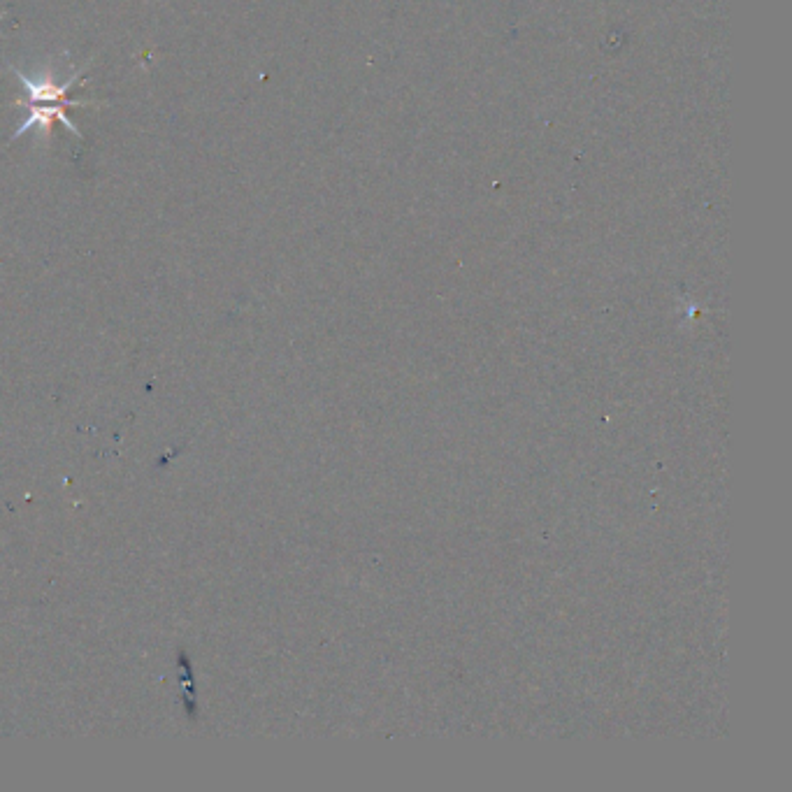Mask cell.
<instances>
[{
    "mask_svg": "<svg viewBox=\"0 0 792 792\" xmlns=\"http://www.w3.org/2000/svg\"><path fill=\"white\" fill-rule=\"evenodd\" d=\"M63 107H66V105H61V103H54L52 107H47L45 103H42V105H28V117L17 126V131L12 133L10 142L21 138V135H26L35 126L42 128V135H45V140H47L49 135H52V128H54L56 121L68 128L72 138L82 140V133H79V128L68 119V114H66V110H63Z\"/></svg>",
    "mask_w": 792,
    "mask_h": 792,
    "instance_id": "obj_2",
    "label": "cell"
},
{
    "mask_svg": "<svg viewBox=\"0 0 792 792\" xmlns=\"http://www.w3.org/2000/svg\"><path fill=\"white\" fill-rule=\"evenodd\" d=\"M10 70L17 75L19 84L24 86L26 93H28V105H42V103H61V105H70V107H84V105H100V103H93V100H70L68 98V91L75 86L77 82H84V79H79L84 75V70H79L77 75H72L66 84H59L54 79L52 72H42L38 77H31L26 75L24 70L10 66Z\"/></svg>",
    "mask_w": 792,
    "mask_h": 792,
    "instance_id": "obj_1",
    "label": "cell"
}]
</instances>
